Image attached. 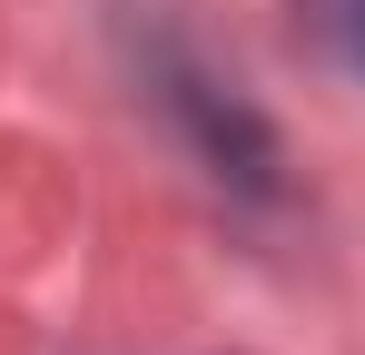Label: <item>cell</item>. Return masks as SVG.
<instances>
[{
  "instance_id": "cell-1",
  "label": "cell",
  "mask_w": 365,
  "mask_h": 355,
  "mask_svg": "<svg viewBox=\"0 0 365 355\" xmlns=\"http://www.w3.org/2000/svg\"><path fill=\"white\" fill-rule=\"evenodd\" d=\"M148 99L178 118V138L197 148V168L217 178V187H237V197H277V138H267V118L237 99V79H217L207 59H187L178 40H148Z\"/></svg>"
},
{
  "instance_id": "cell-2",
  "label": "cell",
  "mask_w": 365,
  "mask_h": 355,
  "mask_svg": "<svg viewBox=\"0 0 365 355\" xmlns=\"http://www.w3.org/2000/svg\"><path fill=\"white\" fill-rule=\"evenodd\" d=\"M297 30L336 59V69L365 79V0H297Z\"/></svg>"
}]
</instances>
